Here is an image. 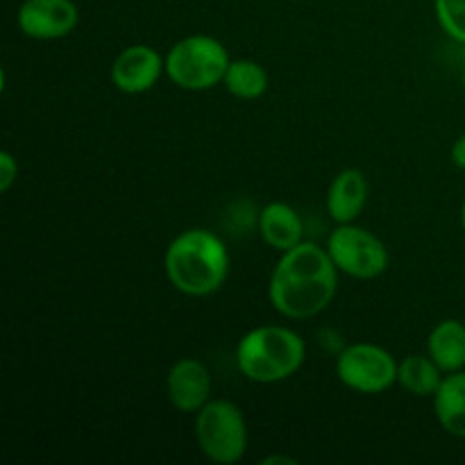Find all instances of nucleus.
Returning <instances> with one entry per match:
<instances>
[{
  "mask_svg": "<svg viewBox=\"0 0 465 465\" xmlns=\"http://www.w3.org/2000/svg\"><path fill=\"white\" fill-rule=\"evenodd\" d=\"M262 463H291V465H293L295 459H291V457H268V459H263Z\"/></svg>",
  "mask_w": 465,
  "mask_h": 465,
  "instance_id": "obj_20",
  "label": "nucleus"
},
{
  "mask_svg": "<svg viewBox=\"0 0 465 465\" xmlns=\"http://www.w3.org/2000/svg\"><path fill=\"white\" fill-rule=\"evenodd\" d=\"M398 366L393 354L375 343L345 345L336 354V377L345 389L361 395L386 393L398 384Z\"/></svg>",
  "mask_w": 465,
  "mask_h": 465,
  "instance_id": "obj_7",
  "label": "nucleus"
},
{
  "mask_svg": "<svg viewBox=\"0 0 465 465\" xmlns=\"http://www.w3.org/2000/svg\"><path fill=\"white\" fill-rule=\"evenodd\" d=\"M434 12L440 30L465 45V0H434Z\"/></svg>",
  "mask_w": 465,
  "mask_h": 465,
  "instance_id": "obj_17",
  "label": "nucleus"
},
{
  "mask_svg": "<svg viewBox=\"0 0 465 465\" xmlns=\"http://www.w3.org/2000/svg\"><path fill=\"white\" fill-rule=\"evenodd\" d=\"M193 434L198 450L212 463H239L248 452V422L239 404L230 400H209L195 413Z\"/></svg>",
  "mask_w": 465,
  "mask_h": 465,
  "instance_id": "obj_5",
  "label": "nucleus"
},
{
  "mask_svg": "<svg viewBox=\"0 0 465 465\" xmlns=\"http://www.w3.org/2000/svg\"><path fill=\"white\" fill-rule=\"evenodd\" d=\"M339 289V268L327 248L302 241L282 252L271 282L268 300L280 316L309 321L325 312Z\"/></svg>",
  "mask_w": 465,
  "mask_h": 465,
  "instance_id": "obj_1",
  "label": "nucleus"
},
{
  "mask_svg": "<svg viewBox=\"0 0 465 465\" xmlns=\"http://www.w3.org/2000/svg\"><path fill=\"white\" fill-rule=\"evenodd\" d=\"M450 157H452V163L457 168L465 171V132L457 136V141L452 143V150H450Z\"/></svg>",
  "mask_w": 465,
  "mask_h": 465,
  "instance_id": "obj_19",
  "label": "nucleus"
},
{
  "mask_svg": "<svg viewBox=\"0 0 465 465\" xmlns=\"http://www.w3.org/2000/svg\"><path fill=\"white\" fill-rule=\"evenodd\" d=\"M427 354L445 375L465 371V322L457 318L440 321L427 336Z\"/></svg>",
  "mask_w": 465,
  "mask_h": 465,
  "instance_id": "obj_13",
  "label": "nucleus"
},
{
  "mask_svg": "<svg viewBox=\"0 0 465 465\" xmlns=\"http://www.w3.org/2000/svg\"><path fill=\"white\" fill-rule=\"evenodd\" d=\"M461 84H463V89H465V62H463V66H461Z\"/></svg>",
  "mask_w": 465,
  "mask_h": 465,
  "instance_id": "obj_22",
  "label": "nucleus"
},
{
  "mask_svg": "<svg viewBox=\"0 0 465 465\" xmlns=\"http://www.w3.org/2000/svg\"><path fill=\"white\" fill-rule=\"evenodd\" d=\"M18 30L36 41H54L73 35L80 9L73 0H23L16 14Z\"/></svg>",
  "mask_w": 465,
  "mask_h": 465,
  "instance_id": "obj_8",
  "label": "nucleus"
},
{
  "mask_svg": "<svg viewBox=\"0 0 465 465\" xmlns=\"http://www.w3.org/2000/svg\"><path fill=\"white\" fill-rule=\"evenodd\" d=\"M268 71L254 59H232L223 86L239 100H259L268 91Z\"/></svg>",
  "mask_w": 465,
  "mask_h": 465,
  "instance_id": "obj_16",
  "label": "nucleus"
},
{
  "mask_svg": "<svg viewBox=\"0 0 465 465\" xmlns=\"http://www.w3.org/2000/svg\"><path fill=\"white\" fill-rule=\"evenodd\" d=\"M307 359L302 336L284 325H262L245 331L236 345V366L254 384H280L293 377Z\"/></svg>",
  "mask_w": 465,
  "mask_h": 465,
  "instance_id": "obj_3",
  "label": "nucleus"
},
{
  "mask_svg": "<svg viewBox=\"0 0 465 465\" xmlns=\"http://www.w3.org/2000/svg\"><path fill=\"white\" fill-rule=\"evenodd\" d=\"M461 227H463V234H465V200L461 204Z\"/></svg>",
  "mask_w": 465,
  "mask_h": 465,
  "instance_id": "obj_21",
  "label": "nucleus"
},
{
  "mask_svg": "<svg viewBox=\"0 0 465 465\" xmlns=\"http://www.w3.org/2000/svg\"><path fill=\"white\" fill-rule=\"evenodd\" d=\"M212 372L200 359H177L166 375L168 402L175 411L186 416H195L212 400Z\"/></svg>",
  "mask_w": 465,
  "mask_h": 465,
  "instance_id": "obj_10",
  "label": "nucleus"
},
{
  "mask_svg": "<svg viewBox=\"0 0 465 465\" xmlns=\"http://www.w3.org/2000/svg\"><path fill=\"white\" fill-rule=\"evenodd\" d=\"M163 73H166V57H162L153 45L134 44L116 54L109 75L121 94L139 95L153 89Z\"/></svg>",
  "mask_w": 465,
  "mask_h": 465,
  "instance_id": "obj_9",
  "label": "nucleus"
},
{
  "mask_svg": "<svg viewBox=\"0 0 465 465\" xmlns=\"http://www.w3.org/2000/svg\"><path fill=\"white\" fill-rule=\"evenodd\" d=\"M163 271L173 289L189 298H204L225 284L230 250L212 230L191 227L171 241L163 254Z\"/></svg>",
  "mask_w": 465,
  "mask_h": 465,
  "instance_id": "obj_2",
  "label": "nucleus"
},
{
  "mask_svg": "<svg viewBox=\"0 0 465 465\" xmlns=\"http://www.w3.org/2000/svg\"><path fill=\"white\" fill-rule=\"evenodd\" d=\"M368 191H371L368 177L359 168H343L341 173H336L325 198L331 221L336 225L357 221L363 209H366Z\"/></svg>",
  "mask_w": 465,
  "mask_h": 465,
  "instance_id": "obj_11",
  "label": "nucleus"
},
{
  "mask_svg": "<svg viewBox=\"0 0 465 465\" xmlns=\"http://www.w3.org/2000/svg\"><path fill=\"white\" fill-rule=\"evenodd\" d=\"M259 234L268 248L286 252L304 241V223L291 204L268 203L259 212Z\"/></svg>",
  "mask_w": 465,
  "mask_h": 465,
  "instance_id": "obj_12",
  "label": "nucleus"
},
{
  "mask_svg": "<svg viewBox=\"0 0 465 465\" xmlns=\"http://www.w3.org/2000/svg\"><path fill=\"white\" fill-rule=\"evenodd\" d=\"M445 380L430 354H407L398 366V384L413 398H434Z\"/></svg>",
  "mask_w": 465,
  "mask_h": 465,
  "instance_id": "obj_15",
  "label": "nucleus"
},
{
  "mask_svg": "<svg viewBox=\"0 0 465 465\" xmlns=\"http://www.w3.org/2000/svg\"><path fill=\"white\" fill-rule=\"evenodd\" d=\"M18 180V162L9 150H0V191L7 193Z\"/></svg>",
  "mask_w": 465,
  "mask_h": 465,
  "instance_id": "obj_18",
  "label": "nucleus"
},
{
  "mask_svg": "<svg viewBox=\"0 0 465 465\" xmlns=\"http://www.w3.org/2000/svg\"><path fill=\"white\" fill-rule=\"evenodd\" d=\"M431 400L439 425L454 439L465 440V371L445 375L443 384Z\"/></svg>",
  "mask_w": 465,
  "mask_h": 465,
  "instance_id": "obj_14",
  "label": "nucleus"
},
{
  "mask_svg": "<svg viewBox=\"0 0 465 465\" xmlns=\"http://www.w3.org/2000/svg\"><path fill=\"white\" fill-rule=\"evenodd\" d=\"M327 252L339 272L352 280H377L391 263L389 248L371 230L354 223H341L327 239Z\"/></svg>",
  "mask_w": 465,
  "mask_h": 465,
  "instance_id": "obj_6",
  "label": "nucleus"
},
{
  "mask_svg": "<svg viewBox=\"0 0 465 465\" xmlns=\"http://www.w3.org/2000/svg\"><path fill=\"white\" fill-rule=\"evenodd\" d=\"M232 57L225 45L209 35H191L166 53V75L184 91H209L223 84Z\"/></svg>",
  "mask_w": 465,
  "mask_h": 465,
  "instance_id": "obj_4",
  "label": "nucleus"
}]
</instances>
